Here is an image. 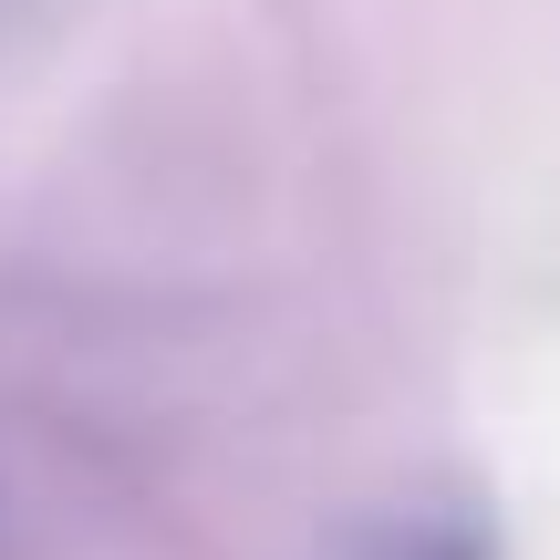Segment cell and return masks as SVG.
<instances>
[{
    "mask_svg": "<svg viewBox=\"0 0 560 560\" xmlns=\"http://www.w3.org/2000/svg\"><path fill=\"white\" fill-rule=\"evenodd\" d=\"M42 11H52V0H0V42H21V32H32Z\"/></svg>",
    "mask_w": 560,
    "mask_h": 560,
    "instance_id": "7a4b0ae2",
    "label": "cell"
},
{
    "mask_svg": "<svg viewBox=\"0 0 560 560\" xmlns=\"http://www.w3.org/2000/svg\"><path fill=\"white\" fill-rule=\"evenodd\" d=\"M0 560H11V509H0Z\"/></svg>",
    "mask_w": 560,
    "mask_h": 560,
    "instance_id": "3957f363",
    "label": "cell"
},
{
    "mask_svg": "<svg viewBox=\"0 0 560 560\" xmlns=\"http://www.w3.org/2000/svg\"><path fill=\"white\" fill-rule=\"evenodd\" d=\"M322 560H499V520L467 488H416V499H384L374 520H353Z\"/></svg>",
    "mask_w": 560,
    "mask_h": 560,
    "instance_id": "6da1fadb",
    "label": "cell"
}]
</instances>
